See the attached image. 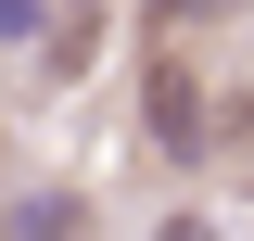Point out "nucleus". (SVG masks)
<instances>
[{"mask_svg": "<svg viewBox=\"0 0 254 241\" xmlns=\"http://www.w3.org/2000/svg\"><path fill=\"white\" fill-rule=\"evenodd\" d=\"M140 115H153V152L165 165H190V152H203V76H190V63H153V102H140Z\"/></svg>", "mask_w": 254, "mask_h": 241, "instance_id": "obj_1", "label": "nucleus"}, {"mask_svg": "<svg viewBox=\"0 0 254 241\" xmlns=\"http://www.w3.org/2000/svg\"><path fill=\"white\" fill-rule=\"evenodd\" d=\"M89 51H102V0H76V13H51V26H38V63H51V76H76Z\"/></svg>", "mask_w": 254, "mask_h": 241, "instance_id": "obj_2", "label": "nucleus"}, {"mask_svg": "<svg viewBox=\"0 0 254 241\" xmlns=\"http://www.w3.org/2000/svg\"><path fill=\"white\" fill-rule=\"evenodd\" d=\"M13 229H26V241H51V229H89V190H26V203H13Z\"/></svg>", "mask_w": 254, "mask_h": 241, "instance_id": "obj_3", "label": "nucleus"}, {"mask_svg": "<svg viewBox=\"0 0 254 241\" xmlns=\"http://www.w3.org/2000/svg\"><path fill=\"white\" fill-rule=\"evenodd\" d=\"M51 26V0H0V38H38Z\"/></svg>", "mask_w": 254, "mask_h": 241, "instance_id": "obj_4", "label": "nucleus"}, {"mask_svg": "<svg viewBox=\"0 0 254 241\" xmlns=\"http://www.w3.org/2000/svg\"><path fill=\"white\" fill-rule=\"evenodd\" d=\"M153 13H178V0H153Z\"/></svg>", "mask_w": 254, "mask_h": 241, "instance_id": "obj_5", "label": "nucleus"}]
</instances>
